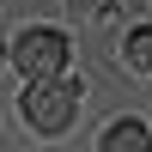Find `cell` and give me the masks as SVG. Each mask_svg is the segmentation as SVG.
Segmentation results:
<instances>
[{"instance_id":"3","label":"cell","mask_w":152,"mask_h":152,"mask_svg":"<svg viewBox=\"0 0 152 152\" xmlns=\"http://www.w3.org/2000/svg\"><path fill=\"white\" fill-rule=\"evenodd\" d=\"M104 152H152V134H146V122H134V116H116L104 128Z\"/></svg>"},{"instance_id":"4","label":"cell","mask_w":152,"mask_h":152,"mask_svg":"<svg viewBox=\"0 0 152 152\" xmlns=\"http://www.w3.org/2000/svg\"><path fill=\"white\" fill-rule=\"evenodd\" d=\"M122 55H128V67L152 73V24H134V31H128V49H122Z\"/></svg>"},{"instance_id":"6","label":"cell","mask_w":152,"mask_h":152,"mask_svg":"<svg viewBox=\"0 0 152 152\" xmlns=\"http://www.w3.org/2000/svg\"><path fill=\"white\" fill-rule=\"evenodd\" d=\"M0 61H6V49H0Z\"/></svg>"},{"instance_id":"1","label":"cell","mask_w":152,"mask_h":152,"mask_svg":"<svg viewBox=\"0 0 152 152\" xmlns=\"http://www.w3.org/2000/svg\"><path fill=\"white\" fill-rule=\"evenodd\" d=\"M18 110H24V122L31 128H43V134H61L73 122V110H79V85L73 79H24V97H18Z\"/></svg>"},{"instance_id":"5","label":"cell","mask_w":152,"mask_h":152,"mask_svg":"<svg viewBox=\"0 0 152 152\" xmlns=\"http://www.w3.org/2000/svg\"><path fill=\"white\" fill-rule=\"evenodd\" d=\"M73 12H85V18H110V12H116V0H67Z\"/></svg>"},{"instance_id":"2","label":"cell","mask_w":152,"mask_h":152,"mask_svg":"<svg viewBox=\"0 0 152 152\" xmlns=\"http://www.w3.org/2000/svg\"><path fill=\"white\" fill-rule=\"evenodd\" d=\"M12 61H18V73L24 79H55V73H67V37L61 31H49V24H31V31H18L12 37V49H6Z\"/></svg>"}]
</instances>
